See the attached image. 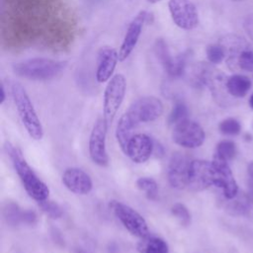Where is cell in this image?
<instances>
[{
  "instance_id": "obj_40",
  "label": "cell",
  "mask_w": 253,
  "mask_h": 253,
  "mask_svg": "<svg viewBox=\"0 0 253 253\" xmlns=\"http://www.w3.org/2000/svg\"><path fill=\"white\" fill-rule=\"evenodd\" d=\"M233 1H239V0H233Z\"/></svg>"
},
{
  "instance_id": "obj_9",
  "label": "cell",
  "mask_w": 253,
  "mask_h": 253,
  "mask_svg": "<svg viewBox=\"0 0 253 253\" xmlns=\"http://www.w3.org/2000/svg\"><path fill=\"white\" fill-rule=\"evenodd\" d=\"M168 9L174 24L182 30L192 31L199 25L197 8L190 0H169Z\"/></svg>"
},
{
  "instance_id": "obj_32",
  "label": "cell",
  "mask_w": 253,
  "mask_h": 253,
  "mask_svg": "<svg viewBox=\"0 0 253 253\" xmlns=\"http://www.w3.org/2000/svg\"><path fill=\"white\" fill-rule=\"evenodd\" d=\"M37 220H38V216H37V213L34 211H31V210L23 211V212H22V222H24L25 224L33 225L37 222Z\"/></svg>"
},
{
  "instance_id": "obj_2",
  "label": "cell",
  "mask_w": 253,
  "mask_h": 253,
  "mask_svg": "<svg viewBox=\"0 0 253 253\" xmlns=\"http://www.w3.org/2000/svg\"><path fill=\"white\" fill-rule=\"evenodd\" d=\"M11 93L18 115L27 132L33 139L41 140L43 136V128L27 91L21 83L13 82Z\"/></svg>"
},
{
  "instance_id": "obj_23",
  "label": "cell",
  "mask_w": 253,
  "mask_h": 253,
  "mask_svg": "<svg viewBox=\"0 0 253 253\" xmlns=\"http://www.w3.org/2000/svg\"><path fill=\"white\" fill-rule=\"evenodd\" d=\"M136 187L143 191L149 200H155L158 194V184L150 177H140L135 182Z\"/></svg>"
},
{
  "instance_id": "obj_34",
  "label": "cell",
  "mask_w": 253,
  "mask_h": 253,
  "mask_svg": "<svg viewBox=\"0 0 253 253\" xmlns=\"http://www.w3.org/2000/svg\"><path fill=\"white\" fill-rule=\"evenodd\" d=\"M247 175L249 179V186H253V162H250L247 167Z\"/></svg>"
},
{
  "instance_id": "obj_13",
  "label": "cell",
  "mask_w": 253,
  "mask_h": 253,
  "mask_svg": "<svg viewBox=\"0 0 253 253\" xmlns=\"http://www.w3.org/2000/svg\"><path fill=\"white\" fill-rule=\"evenodd\" d=\"M190 163L191 161L185 154L181 152H175L172 154L167 171L168 181L172 188L184 190L188 187Z\"/></svg>"
},
{
  "instance_id": "obj_15",
  "label": "cell",
  "mask_w": 253,
  "mask_h": 253,
  "mask_svg": "<svg viewBox=\"0 0 253 253\" xmlns=\"http://www.w3.org/2000/svg\"><path fill=\"white\" fill-rule=\"evenodd\" d=\"M154 151V142L145 133L133 134L128 142L126 154L129 159L137 164L146 162Z\"/></svg>"
},
{
  "instance_id": "obj_25",
  "label": "cell",
  "mask_w": 253,
  "mask_h": 253,
  "mask_svg": "<svg viewBox=\"0 0 253 253\" xmlns=\"http://www.w3.org/2000/svg\"><path fill=\"white\" fill-rule=\"evenodd\" d=\"M243 70V71H253V49L248 45L237 58L234 70Z\"/></svg>"
},
{
  "instance_id": "obj_28",
  "label": "cell",
  "mask_w": 253,
  "mask_h": 253,
  "mask_svg": "<svg viewBox=\"0 0 253 253\" xmlns=\"http://www.w3.org/2000/svg\"><path fill=\"white\" fill-rule=\"evenodd\" d=\"M172 214L179 220L183 226H188L191 223V213L187 207L181 203H176L171 207Z\"/></svg>"
},
{
  "instance_id": "obj_24",
  "label": "cell",
  "mask_w": 253,
  "mask_h": 253,
  "mask_svg": "<svg viewBox=\"0 0 253 253\" xmlns=\"http://www.w3.org/2000/svg\"><path fill=\"white\" fill-rule=\"evenodd\" d=\"M236 154V145L233 141L231 140H222L218 142L216 145V150L214 156L225 160L229 161L231 160Z\"/></svg>"
},
{
  "instance_id": "obj_30",
  "label": "cell",
  "mask_w": 253,
  "mask_h": 253,
  "mask_svg": "<svg viewBox=\"0 0 253 253\" xmlns=\"http://www.w3.org/2000/svg\"><path fill=\"white\" fill-rule=\"evenodd\" d=\"M219 131L225 135H236L241 130L240 123L233 119V118H227L219 123L218 126Z\"/></svg>"
},
{
  "instance_id": "obj_6",
  "label": "cell",
  "mask_w": 253,
  "mask_h": 253,
  "mask_svg": "<svg viewBox=\"0 0 253 253\" xmlns=\"http://www.w3.org/2000/svg\"><path fill=\"white\" fill-rule=\"evenodd\" d=\"M164 106L160 99L154 96H145L135 100L126 112L137 126L140 123H149L162 116Z\"/></svg>"
},
{
  "instance_id": "obj_17",
  "label": "cell",
  "mask_w": 253,
  "mask_h": 253,
  "mask_svg": "<svg viewBox=\"0 0 253 253\" xmlns=\"http://www.w3.org/2000/svg\"><path fill=\"white\" fill-rule=\"evenodd\" d=\"M136 126L133 121L128 117L126 113H125L119 120L116 127V138L121 149L124 153L126 152V148L129 140L133 136L132 129Z\"/></svg>"
},
{
  "instance_id": "obj_27",
  "label": "cell",
  "mask_w": 253,
  "mask_h": 253,
  "mask_svg": "<svg viewBox=\"0 0 253 253\" xmlns=\"http://www.w3.org/2000/svg\"><path fill=\"white\" fill-rule=\"evenodd\" d=\"M39 207L41 208V210L50 218L52 219H57L60 218L63 214V211L61 209V207L56 204L55 202L49 201L48 199L44 200V201H41L38 202Z\"/></svg>"
},
{
  "instance_id": "obj_36",
  "label": "cell",
  "mask_w": 253,
  "mask_h": 253,
  "mask_svg": "<svg viewBox=\"0 0 253 253\" xmlns=\"http://www.w3.org/2000/svg\"><path fill=\"white\" fill-rule=\"evenodd\" d=\"M247 195H248V197H249L251 203H253V186H251V187L249 188V191H248Z\"/></svg>"
},
{
  "instance_id": "obj_10",
  "label": "cell",
  "mask_w": 253,
  "mask_h": 253,
  "mask_svg": "<svg viewBox=\"0 0 253 253\" xmlns=\"http://www.w3.org/2000/svg\"><path fill=\"white\" fill-rule=\"evenodd\" d=\"M109 127L104 119H99L93 126L89 137L90 158L98 166L105 167L109 164V155L106 147V135Z\"/></svg>"
},
{
  "instance_id": "obj_21",
  "label": "cell",
  "mask_w": 253,
  "mask_h": 253,
  "mask_svg": "<svg viewBox=\"0 0 253 253\" xmlns=\"http://www.w3.org/2000/svg\"><path fill=\"white\" fill-rule=\"evenodd\" d=\"M188 61V54H179L176 57H172L170 63L164 68L167 74L173 78H178L183 75L186 70Z\"/></svg>"
},
{
  "instance_id": "obj_8",
  "label": "cell",
  "mask_w": 253,
  "mask_h": 253,
  "mask_svg": "<svg viewBox=\"0 0 253 253\" xmlns=\"http://www.w3.org/2000/svg\"><path fill=\"white\" fill-rule=\"evenodd\" d=\"M214 186V168L212 161L195 159L189 167L188 187L190 191L200 192Z\"/></svg>"
},
{
  "instance_id": "obj_16",
  "label": "cell",
  "mask_w": 253,
  "mask_h": 253,
  "mask_svg": "<svg viewBox=\"0 0 253 253\" xmlns=\"http://www.w3.org/2000/svg\"><path fill=\"white\" fill-rule=\"evenodd\" d=\"M119 59V51L112 46H103L98 51L96 79L100 83L109 81L113 76Z\"/></svg>"
},
{
  "instance_id": "obj_20",
  "label": "cell",
  "mask_w": 253,
  "mask_h": 253,
  "mask_svg": "<svg viewBox=\"0 0 253 253\" xmlns=\"http://www.w3.org/2000/svg\"><path fill=\"white\" fill-rule=\"evenodd\" d=\"M251 201L247 194H242L241 196H236L231 199L226 206V211L231 215H245L250 209Z\"/></svg>"
},
{
  "instance_id": "obj_7",
  "label": "cell",
  "mask_w": 253,
  "mask_h": 253,
  "mask_svg": "<svg viewBox=\"0 0 253 253\" xmlns=\"http://www.w3.org/2000/svg\"><path fill=\"white\" fill-rule=\"evenodd\" d=\"M171 136L176 144L185 148L200 147L206 139L203 127L198 123L189 119L175 125Z\"/></svg>"
},
{
  "instance_id": "obj_14",
  "label": "cell",
  "mask_w": 253,
  "mask_h": 253,
  "mask_svg": "<svg viewBox=\"0 0 253 253\" xmlns=\"http://www.w3.org/2000/svg\"><path fill=\"white\" fill-rule=\"evenodd\" d=\"M61 181L65 188L75 195H87L93 188L91 177L85 171L77 167L65 169Z\"/></svg>"
},
{
  "instance_id": "obj_33",
  "label": "cell",
  "mask_w": 253,
  "mask_h": 253,
  "mask_svg": "<svg viewBox=\"0 0 253 253\" xmlns=\"http://www.w3.org/2000/svg\"><path fill=\"white\" fill-rule=\"evenodd\" d=\"M243 28L245 30V32L247 33L248 37L251 39V41L253 42V14L248 15L243 22Z\"/></svg>"
},
{
  "instance_id": "obj_12",
  "label": "cell",
  "mask_w": 253,
  "mask_h": 253,
  "mask_svg": "<svg viewBox=\"0 0 253 253\" xmlns=\"http://www.w3.org/2000/svg\"><path fill=\"white\" fill-rule=\"evenodd\" d=\"M212 164L214 168V186L222 190L223 196L227 200L235 198L238 195V185L227 161L214 156Z\"/></svg>"
},
{
  "instance_id": "obj_5",
  "label": "cell",
  "mask_w": 253,
  "mask_h": 253,
  "mask_svg": "<svg viewBox=\"0 0 253 253\" xmlns=\"http://www.w3.org/2000/svg\"><path fill=\"white\" fill-rule=\"evenodd\" d=\"M109 207L129 233L139 238H144L149 235L146 220L134 209L115 200L110 201Z\"/></svg>"
},
{
  "instance_id": "obj_1",
  "label": "cell",
  "mask_w": 253,
  "mask_h": 253,
  "mask_svg": "<svg viewBox=\"0 0 253 253\" xmlns=\"http://www.w3.org/2000/svg\"><path fill=\"white\" fill-rule=\"evenodd\" d=\"M5 149L28 195L37 202L48 199V187L37 176V174L31 168L23 156L22 151L9 142L6 143Z\"/></svg>"
},
{
  "instance_id": "obj_22",
  "label": "cell",
  "mask_w": 253,
  "mask_h": 253,
  "mask_svg": "<svg viewBox=\"0 0 253 253\" xmlns=\"http://www.w3.org/2000/svg\"><path fill=\"white\" fill-rule=\"evenodd\" d=\"M22 212L23 211L14 202H8L3 208L4 218L11 226H16L22 222Z\"/></svg>"
},
{
  "instance_id": "obj_18",
  "label": "cell",
  "mask_w": 253,
  "mask_h": 253,
  "mask_svg": "<svg viewBox=\"0 0 253 253\" xmlns=\"http://www.w3.org/2000/svg\"><path fill=\"white\" fill-rule=\"evenodd\" d=\"M251 88L250 79L241 74H233L226 80V89L228 94L233 98L244 97Z\"/></svg>"
},
{
  "instance_id": "obj_35",
  "label": "cell",
  "mask_w": 253,
  "mask_h": 253,
  "mask_svg": "<svg viewBox=\"0 0 253 253\" xmlns=\"http://www.w3.org/2000/svg\"><path fill=\"white\" fill-rule=\"evenodd\" d=\"M6 99V93H5V88L4 86L2 85L1 86V97H0V104H3L4 101Z\"/></svg>"
},
{
  "instance_id": "obj_11",
  "label": "cell",
  "mask_w": 253,
  "mask_h": 253,
  "mask_svg": "<svg viewBox=\"0 0 253 253\" xmlns=\"http://www.w3.org/2000/svg\"><path fill=\"white\" fill-rule=\"evenodd\" d=\"M148 16H149V14L146 11H144V10L139 11L135 15V17L130 21V23L128 24V27H127L126 35L124 37L123 42L119 49L120 61L126 60L130 55V53L132 52L134 47L136 46V43L141 35L144 23L146 22Z\"/></svg>"
},
{
  "instance_id": "obj_29",
  "label": "cell",
  "mask_w": 253,
  "mask_h": 253,
  "mask_svg": "<svg viewBox=\"0 0 253 253\" xmlns=\"http://www.w3.org/2000/svg\"><path fill=\"white\" fill-rule=\"evenodd\" d=\"M208 60L212 64L220 63L225 59V50L220 43L210 44L206 50Z\"/></svg>"
},
{
  "instance_id": "obj_39",
  "label": "cell",
  "mask_w": 253,
  "mask_h": 253,
  "mask_svg": "<svg viewBox=\"0 0 253 253\" xmlns=\"http://www.w3.org/2000/svg\"><path fill=\"white\" fill-rule=\"evenodd\" d=\"M78 253H89V252H87V251H80V252H78Z\"/></svg>"
},
{
  "instance_id": "obj_37",
  "label": "cell",
  "mask_w": 253,
  "mask_h": 253,
  "mask_svg": "<svg viewBox=\"0 0 253 253\" xmlns=\"http://www.w3.org/2000/svg\"><path fill=\"white\" fill-rule=\"evenodd\" d=\"M249 105H250V107L253 109V94L250 96V98H249Z\"/></svg>"
},
{
  "instance_id": "obj_38",
  "label": "cell",
  "mask_w": 253,
  "mask_h": 253,
  "mask_svg": "<svg viewBox=\"0 0 253 253\" xmlns=\"http://www.w3.org/2000/svg\"><path fill=\"white\" fill-rule=\"evenodd\" d=\"M147 2H149V3H151V4H156V3H158L159 1H161V0H146Z\"/></svg>"
},
{
  "instance_id": "obj_31",
  "label": "cell",
  "mask_w": 253,
  "mask_h": 253,
  "mask_svg": "<svg viewBox=\"0 0 253 253\" xmlns=\"http://www.w3.org/2000/svg\"><path fill=\"white\" fill-rule=\"evenodd\" d=\"M154 51H155V54L157 55L158 59L161 61L163 67L165 68L170 63L172 56L169 53L166 42L162 39H157V41L155 42Z\"/></svg>"
},
{
  "instance_id": "obj_19",
  "label": "cell",
  "mask_w": 253,
  "mask_h": 253,
  "mask_svg": "<svg viewBox=\"0 0 253 253\" xmlns=\"http://www.w3.org/2000/svg\"><path fill=\"white\" fill-rule=\"evenodd\" d=\"M137 249L140 253H168L167 242L156 236H146L138 243Z\"/></svg>"
},
{
  "instance_id": "obj_4",
  "label": "cell",
  "mask_w": 253,
  "mask_h": 253,
  "mask_svg": "<svg viewBox=\"0 0 253 253\" xmlns=\"http://www.w3.org/2000/svg\"><path fill=\"white\" fill-rule=\"evenodd\" d=\"M126 81L123 74L114 75L104 91L103 119L108 127L111 126L126 95Z\"/></svg>"
},
{
  "instance_id": "obj_26",
  "label": "cell",
  "mask_w": 253,
  "mask_h": 253,
  "mask_svg": "<svg viewBox=\"0 0 253 253\" xmlns=\"http://www.w3.org/2000/svg\"><path fill=\"white\" fill-rule=\"evenodd\" d=\"M188 108L183 102H176L168 117L169 125L175 126L178 123L188 119Z\"/></svg>"
},
{
  "instance_id": "obj_3",
  "label": "cell",
  "mask_w": 253,
  "mask_h": 253,
  "mask_svg": "<svg viewBox=\"0 0 253 253\" xmlns=\"http://www.w3.org/2000/svg\"><path fill=\"white\" fill-rule=\"evenodd\" d=\"M66 62L45 57H34L13 65L14 72L30 80H48L59 75Z\"/></svg>"
}]
</instances>
